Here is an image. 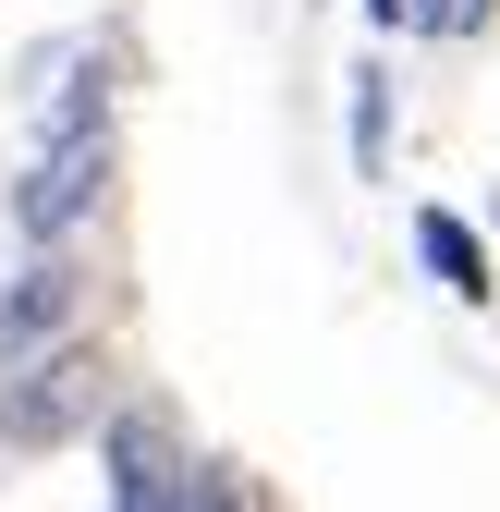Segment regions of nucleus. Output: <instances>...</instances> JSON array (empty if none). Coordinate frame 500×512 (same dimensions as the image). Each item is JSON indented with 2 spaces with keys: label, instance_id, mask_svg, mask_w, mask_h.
<instances>
[{
  "label": "nucleus",
  "instance_id": "nucleus-3",
  "mask_svg": "<svg viewBox=\"0 0 500 512\" xmlns=\"http://www.w3.org/2000/svg\"><path fill=\"white\" fill-rule=\"evenodd\" d=\"M98 183H110V135H98V122H74V135L37 159V183H25V232H37V244H61V232L98 208Z\"/></svg>",
  "mask_w": 500,
  "mask_h": 512
},
{
  "label": "nucleus",
  "instance_id": "nucleus-2",
  "mask_svg": "<svg viewBox=\"0 0 500 512\" xmlns=\"http://www.w3.org/2000/svg\"><path fill=\"white\" fill-rule=\"evenodd\" d=\"M98 464H110V500H122V512H171V500H196V464H183V439H171L159 415H122Z\"/></svg>",
  "mask_w": 500,
  "mask_h": 512
},
{
  "label": "nucleus",
  "instance_id": "nucleus-5",
  "mask_svg": "<svg viewBox=\"0 0 500 512\" xmlns=\"http://www.w3.org/2000/svg\"><path fill=\"white\" fill-rule=\"evenodd\" d=\"M61 317H74V269H37V281H25L13 305H0V366H13V354H25L37 330H61Z\"/></svg>",
  "mask_w": 500,
  "mask_h": 512
},
{
  "label": "nucleus",
  "instance_id": "nucleus-7",
  "mask_svg": "<svg viewBox=\"0 0 500 512\" xmlns=\"http://www.w3.org/2000/svg\"><path fill=\"white\" fill-rule=\"evenodd\" d=\"M366 25H403V0H366Z\"/></svg>",
  "mask_w": 500,
  "mask_h": 512
},
{
  "label": "nucleus",
  "instance_id": "nucleus-6",
  "mask_svg": "<svg viewBox=\"0 0 500 512\" xmlns=\"http://www.w3.org/2000/svg\"><path fill=\"white\" fill-rule=\"evenodd\" d=\"M488 13H500V0H403V25H415V37H476Z\"/></svg>",
  "mask_w": 500,
  "mask_h": 512
},
{
  "label": "nucleus",
  "instance_id": "nucleus-4",
  "mask_svg": "<svg viewBox=\"0 0 500 512\" xmlns=\"http://www.w3.org/2000/svg\"><path fill=\"white\" fill-rule=\"evenodd\" d=\"M415 256H427V281H440L452 305H488L500 281H488V244L452 220V208H415Z\"/></svg>",
  "mask_w": 500,
  "mask_h": 512
},
{
  "label": "nucleus",
  "instance_id": "nucleus-1",
  "mask_svg": "<svg viewBox=\"0 0 500 512\" xmlns=\"http://www.w3.org/2000/svg\"><path fill=\"white\" fill-rule=\"evenodd\" d=\"M86 415H98V354L86 342H61L25 378H0V439H13V452H49V439H74Z\"/></svg>",
  "mask_w": 500,
  "mask_h": 512
}]
</instances>
